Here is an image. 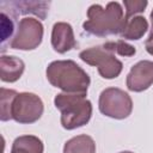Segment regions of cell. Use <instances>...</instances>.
I'll list each match as a JSON object with an SVG mask.
<instances>
[{"mask_svg":"<svg viewBox=\"0 0 153 153\" xmlns=\"http://www.w3.org/2000/svg\"><path fill=\"white\" fill-rule=\"evenodd\" d=\"M151 22H152V26H153V10L151 12Z\"/></svg>","mask_w":153,"mask_h":153,"instance_id":"ffe728a7","label":"cell"},{"mask_svg":"<svg viewBox=\"0 0 153 153\" xmlns=\"http://www.w3.org/2000/svg\"><path fill=\"white\" fill-rule=\"evenodd\" d=\"M120 153H134V152H130V151H123V152H120Z\"/></svg>","mask_w":153,"mask_h":153,"instance_id":"44dd1931","label":"cell"},{"mask_svg":"<svg viewBox=\"0 0 153 153\" xmlns=\"http://www.w3.org/2000/svg\"><path fill=\"white\" fill-rule=\"evenodd\" d=\"M54 104L60 110L61 124L67 130L80 128L91 120L92 103L86 99V94L62 92L55 96Z\"/></svg>","mask_w":153,"mask_h":153,"instance_id":"3957f363","label":"cell"},{"mask_svg":"<svg viewBox=\"0 0 153 153\" xmlns=\"http://www.w3.org/2000/svg\"><path fill=\"white\" fill-rule=\"evenodd\" d=\"M18 93L14 90H8L5 87H1L0 90V120L2 122H6L8 120H12V104Z\"/></svg>","mask_w":153,"mask_h":153,"instance_id":"5bb4252c","label":"cell"},{"mask_svg":"<svg viewBox=\"0 0 153 153\" xmlns=\"http://www.w3.org/2000/svg\"><path fill=\"white\" fill-rule=\"evenodd\" d=\"M127 87L133 92H142L153 85V61L141 60L135 63L126 80Z\"/></svg>","mask_w":153,"mask_h":153,"instance_id":"ba28073f","label":"cell"},{"mask_svg":"<svg viewBox=\"0 0 153 153\" xmlns=\"http://www.w3.org/2000/svg\"><path fill=\"white\" fill-rule=\"evenodd\" d=\"M0 18H1V43H5V41L12 36L14 25L12 19L5 12H1Z\"/></svg>","mask_w":153,"mask_h":153,"instance_id":"ac0fdd59","label":"cell"},{"mask_svg":"<svg viewBox=\"0 0 153 153\" xmlns=\"http://www.w3.org/2000/svg\"><path fill=\"white\" fill-rule=\"evenodd\" d=\"M148 29V22L142 16H134L129 19H124V26L121 31V37L124 39L137 41L142 38Z\"/></svg>","mask_w":153,"mask_h":153,"instance_id":"8fae6325","label":"cell"},{"mask_svg":"<svg viewBox=\"0 0 153 153\" xmlns=\"http://www.w3.org/2000/svg\"><path fill=\"white\" fill-rule=\"evenodd\" d=\"M123 5L126 7V16L124 19H129L137 13H141L147 7L148 2L146 0H124Z\"/></svg>","mask_w":153,"mask_h":153,"instance_id":"e0dca14e","label":"cell"},{"mask_svg":"<svg viewBox=\"0 0 153 153\" xmlns=\"http://www.w3.org/2000/svg\"><path fill=\"white\" fill-rule=\"evenodd\" d=\"M45 75L48 81L66 93L86 94L91 79L88 74L73 60H57L48 65Z\"/></svg>","mask_w":153,"mask_h":153,"instance_id":"6da1fadb","label":"cell"},{"mask_svg":"<svg viewBox=\"0 0 153 153\" xmlns=\"http://www.w3.org/2000/svg\"><path fill=\"white\" fill-rule=\"evenodd\" d=\"M44 111L42 99L31 92H20L16 96L12 104V120L22 124L35 123Z\"/></svg>","mask_w":153,"mask_h":153,"instance_id":"52a82bcc","label":"cell"},{"mask_svg":"<svg viewBox=\"0 0 153 153\" xmlns=\"http://www.w3.org/2000/svg\"><path fill=\"white\" fill-rule=\"evenodd\" d=\"M63 153H96V143L86 134L76 135L65 143Z\"/></svg>","mask_w":153,"mask_h":153,"instance_id":"4fadbf2b","label":"cell"},{"mask_svg":"<svg viewBox=\"0 0 153 153\" xmlns=\"http://www.w3.org/2000/svg\"><path fill=\"white\" fill-rule=\"evenodd\" d=\"M123 26L124 14L117 1L108 2L105 8L98 4L91 5L87 10V20L82 24L85 31L99 37L118 35Z\"/></svg>","mask_w":153,"mask_h":153,"instance_id":"7a4b0ae2","label":"cell"},{"mask_svg":"<svg viewBox=\"0 0 153 153\" xmlns=\"http://www.w3.org/2000/svg\"><path fill=\"white\" fill-rule=\"evenodd\" d=\"M16 6H18L22 11L20 13H33L35 16H38L39 18L44 19L47 13H48V8H49V2H37V1H19V2H14Z\"/></svg>","mask_w":153,"mask_h":153,"instance_id":"9a60e30c","label":"cell"},{"mask_svg":"<svg viewBox=\"0 0 153 153\" xmlns=\"http://www.w3.org/2000/svg\"><path fill=\"white\" fill-rule=\"evenodd\" d=\"M25 63L22 59L12 55H2L0 57V78L5 82L17 81L24 73Z\"/></svg>","mask_w":153,"mask_h":153,"instance_id":"30bf717a","label":"cell"},{"mask_svg":"<svg viewBox=\"0 0 153 153\" xmlns=\"http://www.w3.org/2000/svg\"><path fill=\"white\" fill-rule=\"evenodd\" d=\"M79 57L85 63L97 67L100 76L104 79H115L123 69V63L104 44L80 51Z\"/></svg>","mask_w":153,"mask_h":153,"instance_id":"277c9868","label":"cell"},{"mask_svg":"<svg viewBox=\"0 0 153 153\" xmlns=\"http://www.w3.org/2000/svg\"><path fill=\"white\" fill-rule=\"evenodd\" d=\"M43 25L32 17H25L18 23L17 31L10 42V48L18 50H33L43 39Z\"/></svg>","mask_w":153,"mask_h":153,"instance_id":"8992f818","label":"cell"},{"mask_svg":"<svg viewBox=\"0 0 153 153\" xmlns=\"http://www.w3.org/2000/svg\"><path fill=\"white\" fill-rule=\"evenodd\" d=\"M104 45H105V48L111 50L114 54L116 53L121 56H133L136 53L135 48L131 44L124 42L123 39H118V41H115V42L114 41L106 42V43H104Z\"/></svg>","mask_w":153,"mask_h":153,"instance_id":"2e32d148","label":"cell"},{"mask_svg":"<svg viewBox=\"0 0 153 153\" xmlns=\"http://www.w3.org/2000/svg\"><path fill=\"white\" fill-rule=\"evenodd\" d=\"M51 45L59 54H65L75 48L76 41L74 37L73 27L65 22L55 23L51 30Z\"/></svg>","mask_w":153,"mask_h":153,"instance_id":"9c48e42d","label":"cell"},{"mask_svg":"<svg viewBox=\"0 0 153 153\" xmlns=\"http://www.w3.org/2000/svg\"><path fill=\"white\" fill-rule=\"evenodd\" d=\"M145 48H146L147 53L153 56V26H152V30H151V32H149L148 38H147L146 42H145Z\"/></svg>","mask_w":153,"mask_h":153,"instance_id":"d6986e66","label":"cell"},{"mask_svg":"<svg viewBox=\"0 0 153 153\" xmlns=\"http://www.w3.org/2000/svg\"><path fill=\"white\" fill-rule=\"evenodd\" d=\"M99 111L111 118H127L133 111V100L130 96L121 88L108 87L102 91L98 100Z\"/></svg>","mask_w":153,"mask_h":153,"instance_id":"5b68a950","label":"cell"},{"mask_svg":"<svg viewBox=\"0 0 153 153\" xmlns=\"http://www.w3.org/2000/svg\"><path fill=\"white\" fill-rule=\"evenodd\" d=\"M44 146L39 137L35 135L18 136L11 148V153H43Z\"/></svg>","mask_w":153,"mask_h":153,"instance_id":"7c38bea8","label":"cell"}]
</instances>
